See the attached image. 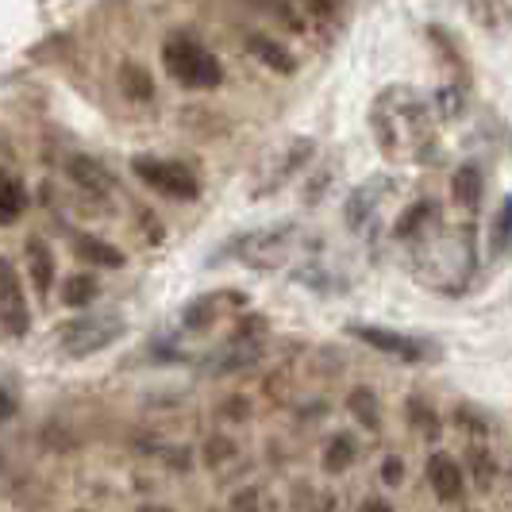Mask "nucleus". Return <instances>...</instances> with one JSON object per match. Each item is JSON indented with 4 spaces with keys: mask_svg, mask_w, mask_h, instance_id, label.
Returning a JSON list of instances; mask_svg holds the SVG:
<instances>
[{
    "mask_svg": "<svg viewBox=\"0 0 512 512\" xmlns=\"http://www.w3.org/2000/svg\"><path fill=\"white\" fill-rule=\"evenodd\" d=\"M389 189H393V181L385 178V174L362 181L359 189L347 197V205H343V220H347V228H355V231L366 228V224L378 216V205L389 197Z\"/></svg>",
    "mask_w": 512,
    "mask_h": 512,
    "instance_id": "obj_9",
    "label": "nucleus"
},
{
    "mask_svg": "<svg viewBox=\"0 0 512 512\" xmlns=\"http://www.w3.org/2000/svg\"><path fill=\"white\" fill-rule=\"evenodd\" d=\"M432 224H439V205L436 201H416V205H409L397 216L393 235H397V239H416V235H424Z\"/></svg>",
    "mask_w": 512,
    "mask_h": 512,
    "instance_id": "obj_16",
    "label": "nucleus"
},
{
    "mask_svg": "<svg viewBox=\"0 0 512 512\" xmlns=\"http://www.w3.org/2000/svg\"><path fill=\"white\" fill-rule=\"evenodd\" d=\"M16 412V397H12V385H4V420Z\"/></svg>",
    "mask_w": 512,
    "mask_h": 512,
    "instance_id": "obj_33",
    "label": "nucleus"
},
{
    "mask_svg": "<svg viewBox=\"0 0 512 512\" xmlns=\"http://www.w3.org/2000/svg\"><path fill=\"white\" fill-rule=\"evenodd\" d=\"M247 51L255 54L258 62L266 66V70H274V74L289 77L293 70H297V58H293V51L285 47V43H278V39H270V35H247Z\"/></svg>",
    "mask_w": 512,
    "mask_h": 512,
    "instance_id": "obj_11",
    "label": "nucleus"
},
{
    "mask_svg": "<svg viewBox=\"0 0 512 512\" xmlns=\"http://www.w3.org/2000/svg\"><path fill=\"white\" fill-rule=\"evenodd\" d=\"M120 335H124V320L112 316V312L77 316V320H66V324L58 328V347H62L70 359H85V355H97L104 347H112Z\"/></svg>",
    "mask_w": 512,
    "mask_h": 512,
    "instance_id": "obj_4",
    "label": "nucleus"
},
{
    "mask_svg": "<svg viewBox=\"0 0 512 512\" xmlns=\"http://www.w3.org/2000/svg\"><path fill=\"white\" fill-rule=\"evenodd\" d=\"M120 89H124V97H128V101L151 104L154 101L151 70H143V66H135V62H124V66H120Z\"/></svg>",
    "mask_w": 512,
    "mask_h": 512,
    "instance_id": "obj_20",
    "label": "nucleus"
},
{
    "mask_svg": "<svg viewBox=\"0 0 512 512\" xmlns=\"http://www.w3.org/2000/svg\"><path fill=\"white\" fill-rule=\"evenodd\" d=\"M162 66L185 89H216L224 81L220 58L208 51L205 43H197L193 35H170L162 43Z\"/></svg>",
    "mask_w": 512,
    "mask_h": 512,
    "instance_id": "obj_2",
    "label": "nucleus"
},
{
    "mask_svg": "<svg viewBox=\"0 0 512 512\" xmlns=\"http://www.w3.org/2000/svg\"><path fill=\"white\" fill-rule=\"evenodd\" d=\"M347 332L355 335V339H362L366 347H378L385 355H397V359H405V362L432 359V343H424V339H416V335L389 332V328H370V324H351Z\"/></svg>",
    "mask_w": 512,
    "mask_h": 512,
    "instance_id": "obj_7",
    "label": "nucleus"
},
{
    "mask_svg": "<svg viewBox=\"0 0 512 512\" xmlns=\"http://www.w3.org/2000/svg\"><path fill=\"white\" fill-rule=\"evenodd\" d=\"M262 343H266V320H258V316L243 320V324L235 328V335L224 343L220 359L212 362V370H216V374H235V370L251 366V362H258V355H262Z\"/></svg>",
    "mask_w": 512,
    "mask_h": 512,
    "instance_id": "obj_6",
    "label": "nucleus"
},
{
    "mask_svg": "<svg viewBox=\"0 0 512 512\" xmlns=\"http://www.w3.org/2000/svg\"><path fill=\"white\" fill-rule=\"evenodd\" d=\"M316 154V143L312 139H293L289 147H285V154L278 158V170H270V178L258 185V197H266L270 189H278V185H285V181L293 178V174H301L308 166V158Z\"/></svg>",
    "mask_w": 512,
    "mask_h": 512,
    "instance_id": "obj_10",
    "label": "nucleus"
},
{
    "mask_svg": "<svg viewBox=\"0 0 512 512\" xmlns=\"http://www.w3.org/2000/svg\"><path fill=\"white\" fill-rule=\"evenodd\" d=\"M359 512H393V509H389V501H382V497H366L359 505Z\"/></svg>",
    "mask_w": 512,
    "mask_h": 512,
    "instance_id": "obj_32",
    "label": "nucleus"
},
{
    "mask_svg": "<svg viewBox=\"0 0 512 512\" xmlns=\"http://www.w3.org/2000/svg\"><path fill=\"white\" fill-rule=\"evenodd\" d=\"M482 193H486V178H482V170L474 166V162H466L455 170V178H451V197H455V205L462 208H474L482 205Z\"/></svg>",
    "mask_w": 512,
    "mask_h": 512,
    "instance_id": "obj_15",
    "label": "nucleus"
},
{
    "mask_svg": "<svg viewBox=\"0 0 512 512\" xmlns=\"http://www.w3.org/2000/svg\"><path fill=\"white\" fill-rule=\"evenodd\" d=\"M305 4H308V12L316 16V24H320V27H332L335 16L343 12V4H347V0H305Z\"/></svg>",
    "mask_w": 512,
    "mask_h": 512,
    "instance_id": "obj_28",
    "label": "nucleus"
},
{
    "mask_svg": "<svg viewBox=\"0 0 512 512\" xmlns=\"http://www.w3.org/2000/svg\"><path fill=\"white\" fill-rule=\"evenodd\" d=\"M216 320V301L205 297V301H193V305L185 308V328H193V332H201Z\"/></svg>",
    "mask_w": 512,
    "mask_h": 512,
    "instance_id": "obj_27",
    "label": "nucleus"
},
{
    "mask_svg": "<svg viewBox=\"0 0 512 512\" xmlns=\"http://www.w3.org/2000/svg\"><path fill=\"white\" fill-rule=\"evenodd\" d=\"M462 97H466V85H443L436 93V112L443 120H459L462 116Z\"/></svg>",
    "mask_w": 512,
    "mask_h": 512,
    "instance_id": "obj_26",
    "label": "nucleus"
},
{
    "mask_svg": "<svg viewBox=\"0 0 512 512\" xmlns=\"http://www.w3.org/2000/svg\"><path fill=\"white\" fill-rule=\"evenodd\" d=\"M139 512H170V509H166V505H143Z\"/></svg>",
    "mask_w": 512,
    "mask_h": 512,
    "instance_id": "obj_34",
    "label": "nucleus"
},
{
    "mask_svg": "<svg viewBox=\"0 0 512 512\" xmlns=\"http://www.w3.org/2000/svg\"><path fill=\"white\" fill-rule=\"evenodd\" d=\"M355 462V439L351 436H332L324 447V470L328 474H343Z\"/></svg>",
    "mask_w": 512,
    "mask_h": 512,
    "instance_id": "obj_23",
    "label": "nucleus"
},
{
    "mask_svg": "<svg viewBox=\"0 0 512 512\" xmlns=\"http://www.w3.org/2000/svg\"><path fill=\"white\" fill-rule=\"evenodd\" d=\"M428 482H432L439 501H459L462 497V466L451 459V455H432V459H428Z\"/></svg>",
    "mask_w": 512,
    "mask_h": 512,
    "instance_id": "obj_12",
    "label": "nucleus"
},
{
    "mask_svg": "<svg viewBox=\"0 0 512 512\" xmlns=\"http://www.w3.org/2000/svg\"><path fill=\"white\" fill-rule=\"evenodd\" d=\"M0 316H4V332L12 339L27 335V328H31V308H27V297L20 289V278H16V266L8 258L0 262Z\"/></svg>",
    "mask_w": 512,
    "mask_h": 512,
    "instance_id": "obj_8",
    "label": "nucleus"
},
{
    "mask_svg": "<svg viewBox=\"0 0 512 512\" xmlns=\"http://www.w3.org/2000/svg\"><path fill=\"white\" fill-rule=\"evenodd\" d=\"M228 455H231L228 439H212V443H208V462H220V459H228Z\"/></svg>",
    "mask_w": 512,
    "mask_h": 512,
    "instance_id": "obj_31",
    "label": "nucleus"
},
{
    "mask_svg": "<svg viewBox=\"0 0 512 512\" xmlns=\"http://www.w3.org/2000/svg\"><path fill=\"white\" fill-rule=\"evenodd\" d=\"M347 409H351V416H355L359 424H366L370 432H378V428H382V409H378V393H374V389H366V385L351 389Z\"/></svg>",
    "mask_w": 512,
    "mask_h": 512,
    "instance_id": "obj_21",
    "label": "nucleus"
},
{
    "mask_svg": "<svg viewBox=\"0 0 512 512\" xmlns=\"http://www.w3.org/2000/svg\"><path fill=\"white\" fill-rule=\"evenodd\" d=\"M466 8L474 16V24L486 27V31H505V27H512L509 0H466Z\"/></svg>",
    "mask_w": 512,
    "mask_h": 512,
    "instance_id": "obj_19",
    "label": "nucleus"
},
{
    "mask_svg": "<svg viewBox=\"0 0 512 512\" xmlns=\"http://www.w3.org/2000/svg\"><path fill=\"white\" fill-rule=\"evenodd\" d=\"M97 278L93 274H74V278H66V285H62V301L70 308H85L97 301Z\"/></svg>",
    "mask_w": 512,
    "mask_h": 512,
    "instance_id": "obj_22",
    "label": "nucleus"
},
{
    "mask_svg": "<svg viewBox=\"0 0 512 512\" xmlns=\"http://www.w3.org/2000/svg\"><path fill=\"white\" fill-rule=\"evenodd\" d=\"M24 258H27V274H31L35 289L47 297V293H51V285H54V255H51V247H47L39 235H27Z\"/></svg>",
    "mask_w": 512,
    "mask_h": 512,
    "instance_id": "obj_13",
    "label": "nucleus"
},
{
    "mask_svg": "<svg viewBox=\"0 0 512 512\" xmlns=\"http://www.w3.org/2000/svg\"><path fill=\"white\" fill-rule=\"evenodd\" d=\"M432 108L436 104L424 101L409 85H389L382 89L374 104H370V128L378 139V151L385 158H412L420 166L439 158V135L432 124Z\"/></svg>",
    "mask_w": 512,
    "mask_h": 512,
    "instance_id": "obj_1",
    "label": "nucleus"
},
{
    "mask_svg": "<svg viewBox=\"0 0 512 512\" xmlns=\"http://www.w3.org/2000/svg\"><path fill=\"white\" fill-rule=\"evenodd\" d=\"M509 247H512V197L497 208L493 228H489V251H493V255H505Z\"/></svg>",
    "mask_w": 512,
    "mask_h": 512,
    "instance_id": "obj_24",
    "label": "nucleus"
},
{
    "mask_svg": "<svg viewBox=\"0 0 512 512\" xmlns=\"http://www.w3.org/2000/svg\"><path fill=\"white\" fill-rule=\"evenodd\" d=\"M131 174L143 181L147 189L170 197V201H197L201 197V178L178 162V158H154V154H135Z\"/></svg>",
    "mask_w": 512,
    "mask_h": 512,
    "instance_id": "obj_3",
    "label": "nucleus"
},
{
    "mask_svg": "<svg viewBox=\"0 0 512 512\" xmlns=\"http://www.w3.org/2000/svg\"><path fill=\"white\" fill-rule=\"evenodd\" d=\"M382 478L389 482V486H401V478H405V466H401V459H393V455H389V459L382 462Z\"/></svg>",
    "mask_w": 512,
    "mask_h": 512,
    "instance_id": "obj_30",
    "label": "nucleus"
},
{
    "mask_svg": "<svg viewBox=\"0 0 512 512\" xmlns=\"http://www.w3.org/2000/svg\"><path fill=\"white\" fill-rule=\"evenodd\" d=\"M74 251H77V258H85V262H93V266H108V270L124 266V251L112 247V243H104V239H97V235H74Z\"/></svg>",
    "mask_w": 512,
    "mask_h": 512,
    "instance_id": "obj_17",
    "label": "nucleus"
},
{
    "mask_svg": "<svg viewBox=\"0 0 512 512\" xmlns=\"http://www.w3.org/2000/svg\"><path fill=\"white\" fill-rule=\"evenodd\" d=\"M409 416H412V428H416L420 436H428L432 443H436V439H439V420H436V412H432V405H424L420 397H412Z\"/></svg>",
    "mask_w": 512,
    "mask_h": 512,
    "instance_id": "obj_25",
    "label": "nucleus"
},
{
    "mask_svg": "<svg viewBox=\"0 0 512 512\" xmlns=\"http://www.w3.org/2000/svg\"><path fill=\"white\" fill-rule=\"evenodd\" d=\"M289 243H293V224H274V228H255L247 235H235L228 251H235V258L247 262V266L270 270V266L285 262Z\"/></svg>",
    "mask_w": 512,
    "mask_h": 512,
    "instance_id": "obj_5",
    "label": "nucleus"
},
{
    "mask_svg": "<svg viewBox=\"0 0 512 512\" xmlns=\"http://www.w3.org/2000/svg\"><path fill=\"white\" fill-rule=\"evenodd\" d=\"M470 466H474V478H478L482 486H489L493 474H497V462H493V455H489L486 447H474V451H470Z\"/></svg>",
    "mask_w": 512,
    "mask_h": 512,
    "instance_id": "obj_29",
    "label": "nucleus"
},
{
    "mask_svg": "<svg viewBox=\"0 0 512 512\" xmlns=\"http://www.w3.org/2000/svg\"><path fill=\"white\" fill-rule=\"evenodd\" d=\"M66 174H70L85 193H97V197L112 189V174L104 170L97 158H85V154H74V158L66 162Z\"/></svg>",
    "mask_w": 512,
    "mask_h": 512,
    "instance_id": "obj_14",
    "label": "nucleus"
},
{
    "mask_svg": "<svg viewBox=\"0 0 512 512\" xmlns=\"http://www.w3.org/2000/svg\"><path fill=\"white\" fill-rule=\"evenodd\" d=\"M24 208H27V185L8 170L4 181H0V224H4V228L16 224V220L24 216Z\"/></svg>",
    "mask_w": 512,
    "mask_h": 512,
    "instance_id": "obj_18",
    "label": "nucleus"
}]
</instances>
